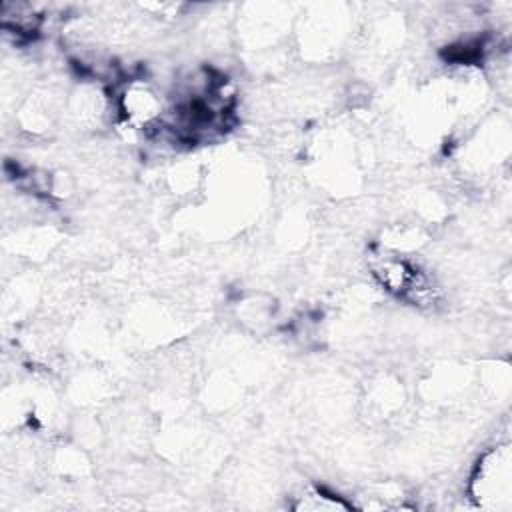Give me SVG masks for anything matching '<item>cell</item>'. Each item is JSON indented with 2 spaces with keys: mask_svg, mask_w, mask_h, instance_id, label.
<instances>
[{
  "mask_svg": "<svg viewBox=\"0 0 512 512\" xmlns=\"http://www.w3.org/2000/svg\"><path fill=\"white\" fill-rule=\"evenodd\" d=\"M510 444H498L478 458L470 476V498L482 510H508L512 496Z\"/></svg>",
  "mask_w": 512,
  "mask_h": 512,
  "instance_id": "6da1fadb",
  "label": "cell"
},
{
  "mask_svg": "<svg viewBox=\"0 0 512 512\" xmlns=\"http://www.w3.org/2000/svg\"><path fill=\"white\" fill-rule=\"evenodd\" d=\"M370 272L386 292L416 306H432L438 300V290L432 286L430 278L418 266L400 256H372Z\"/></svg>",
  "mask_w": 512,
  "mask_h": 512,
  "instance_id": "7a4b0ae2",
  "label": "cell"
},
{
  "mask_svg": "<svg viewBox=\"0 0 512 512\" xmlns=\"http://www.w3.org/2000/svg\"><path fill=\"white\" fill-rule=\"evenodd\" d=\"M292 508L302 512H336V510H352V504L342 496L324 490V488H306L298 496H294Z\"/></svg>",
  "mask_w": 512,
  "mask_h": 512,
  "instance_id": "3957f363",
  "label": "cell"
}]
</instances>
